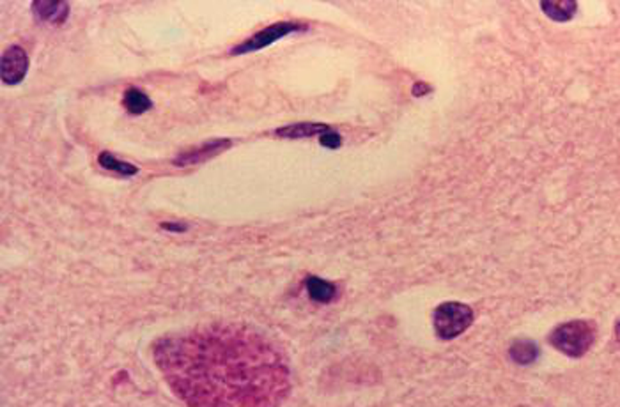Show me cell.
Returning <instances> with one entry per match:
<instances>
[{
    "instance_id": "obj_1",
    "label": "cell",
    "mask_w": 620,
    "mask_h": 407,
    "mask_svg": "<svg viewBox=\"0 0 620 407\" xmlns=\"http://www.w3.org/2000/svg\"><path fill=\"white\" fill-rule=\"evenodd\" d=\"M153 356L188 407H278L291 390L280 351L240 325H207L163 337Z\"/></svg>"
},
{
    "instance_id": "obj_2",
    "label": "cell",
    "mask_w": 620,
    "mask_h": 407,
    "mask_svg": "<svg viewBox=\"0 0 620 407\" xmlns=\"http://www.w3.org/2000/svg\"><path fill=\"white\" fill-rule=\"evenodd\" d=\"M596 325L590 321H569L558 325L550 333V343L569 358L585 356L596 342Z\"/></svg>"
},
{
    "instance_id": "obj_3",
    "label": "cell",
    "mask_w": 620,
    "mask_h": 407,
    "mask_svg": "<svg viewBox=\"0 0 620 407\" xmlns=\"http://www.w3.org/2000/svg\"><path fill=\"white\" fill-rule=\"evenodd\" d=\"M474 323V310L459 301H447L436 307L432 316L434 333L441 340L458 339Z\"/></svg>"
},
{
    "instance_id": "obj_4",
    "label": "cell",
    "mask_w": 620,
    "mask_h": 407,
    "mask_svg": "<svg viewBox=\"0 0 620 407\" xmlns=\"http://www.w3.org/2000/svg\"><path fill=\"white\" fill-rule=\"evenodd\" d=\"M300 30H307V25L296 23V22H280V23H274L259 32H256L252 38H249L247 41H243L241 45L234 47L231 50V56H243V54H250V52H258L263 50L270 45H274L278 39L293 34V32H300Z\"/></svg>"
},
{
    "instance_id": "obj_5",
    "label": "cell",
    "mask_w": 620,
    "mask_h": 407,
    "mask_svg": "<svg viewBox=\"0 0 620 407\" xmlns=\"http://www.w3.org/2000/svg\"><path fill=\"white\" fill-rule=\"evenodd\" d=\"M29 71V57L22 47H9L2 56V82L5 85H18Z\"/></svg>"
},
{
    "instance_id": "obj_6",
    "label": "cell",
    "mask_w": 620,
    "mask_h": 407,
    "mask_svg": "<svg viewBox=\"0 0 620 407\" xmlns=\"http://www.w3.org/2000/svg\"><path fill=\"white\" fill-rule=\"evenodd\" d=\"M232 145L231 140L227 138H216V140H211V142H206L196 149H190L187 152H181L176 160H174V165L176 167H188V165H197V163H203L206 161L209 158L220 154L222 151L229 149Z\"/></svg>"
},
{
    "instance_id": "obj_7",
    "label": "cell",
    "mask_w": 620,
    "mask_h": 407,
    "mask_svg": "<svg viewBox=\"0 0 620 407\" xmlns=\"http://www.w3.org/2000/svg\"><path fill=\"white\" fill-rule=\"evenodd\" d=\"M32 13L38 20L63 25L69 16V4L65 0H36L32 2Z\"/></svg>"
},
{
    "instance_id": "obj_8",
    "label": "cell",
    "mask_w": 620,
    "mask_h": 407,
    "mask_svg": "<svg viewBox=\"0 0 620 407\" xmlns=\"http://www.w3.org/2000/svg\"><path fill=\"white\" fill-rule=\"evenodd\" d=\"M305 289L310 299L316 303H330L337 296V287L332 281H327L319 276H309L305 280Z\"/></svg>"
},
{
    "instance_id": "obj_9",
    "label": "cell",
    "mask_w": 620,
    "mask_h": 407,
    "mask_svg": "<svg viewBox=\"0 0 620 407\" xmlns=\"http://www.w3.org/2000/svg\"><path fill=\"white\" fill-rule=\"evenodd\" d=\"M332 128L327 126V125H321V123H298V125H289V126H284V128H278L275 132L276 136H282V138H291V140H296V138H309V136H321L327 132H330Z\"/></svg>"
},
{
    "instance_id": "obj_10",
    "label": "cell",
    "mask_w": 620,
    "mask_h": 407,
    "mask_svg": "<svg viewBox=\"0 0 620 407\" xmlns=\"http://www.w3.org/2000/svg\"><path fill=\"white\" fill-rule=\"evenodd\" d=\"M539 345L532 340H518L511 345L509 349V354H511V359L518 365H532L536 363V359L539 358Z\"/></svg>"
},
{
    "instance_id": "obj_11",
    "label": "cell",
    "mask_w": 620,
    "mask_h": 407,
    "mask_svg": "<svg viewBox=\"0 0 620 407\" xmlns=\"http://www.w3.org/2000/svg\"><path fill=\"white\" fill-rule=\"evenodd\" d=\"M541 9L548 18L555 22H569L578 11V2L574 0H558V2H541Z\"/></svg>"
},
{
    "instance_id": "obj_12",
    "label": "cell",
    "mask_w": 620,
    "mask_h": 407,
    "mask_svg": "<svg viewBox=\"0 0 620 407\" xmlns=\"http://www.w3.org/2000/svg\"><path fill=\"white\" fill-rule=\"evenodd\" d=\"M123 105L132 116H140L153 107V101L147 98L145 92L138 89H128L123 96Z\"/></svg>"
},
{
    "instance_id": "obj_13",
    "label": "cell",
    "mask_w": 620,
    "mask_h": 407,
    "mask_svg": "<svg viewBox=\"0 0 620 407\" xmlns=\"http://www.w3.org/2000/svg\"><path fill=\"white\" fill-rule=\"evenodd\" d=\"M98 163L107 169V170H112V172H118V174H123V176H135L138 172L137 167L132 165V163H127V161H121L118 160L114 154L110 152H101L98 156Z\"/></svg>"
},
{
    "instance_id": "obj_14",
    "label": "cell",
    "mask_w": 620,
    "mask_h": 407,
    "mask_svg": "<svg viewBox=\"0 0 620 407\" xmlns=\"http://www.w3.org/2000/svg\"><path fill=\"white\" fill-rule=\"evenodd\" d=\"M319 143L323 147H328V149H337V147L343 145V136L336 134L334 130H330V132H327V134L319 136Z\"/></svg>"
},
{
    "instance_id": "obj_15",
    "label": "cell",
    "mask_w": 620,
    "mask_h": 407,
    "mask_svg": "<svg viewBox=\"0 0 620 407\" xmlns=\"http://www.w3.org/2000/svg\"><path fill=\"white\" fill-rule=\"evenodd\" d=\"M162 229L165 230H174V232H185L188 227L181 223H162Z\"/></svg>"
},
{
    "instance_id": "obj_16",
    "label": "cell",
    "mask_w": 620,
    "mask_h": 407,
    "mask_svg": "<svg viewBox=\"0 0 620 407\" xmlns=\"http://www.w3.org/2000/svg\"><path fill=\"white\" fill-rule=\"evenodd\" d=\"M427 92H431V89H429L425 83H422V82H416V83H415L414 94L416 98H420V96H424V94H427Z\"/></svg>"
},
{
    "instance_id": "obj_17",
    "label": "cell",
    "mask_w": 620,
    "mask_h": 407,
    "mask_svg": "<svg viewBox=\"0 0 620 407\" xmlns=\"http://www.w3.org/2000/svg\"><path fill=\"white\" fill-rule=\"evenodd\" d=\"M616 339L620 343V319L617 321V325H616Z\"/></svg>"
}]
</instances>
